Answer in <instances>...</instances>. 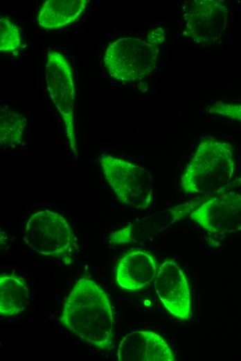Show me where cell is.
I'll return each mask as SVG.
<instances>
[{
	"label": "cell",
	"mask_w": 241,
	"mask_h": 361,
	"mask_svg": "<svg viewBox=\"0 0 241 361\" xmlns=\"http://www.w3.org/2000/svg\"><path fill=\"white\" fill-rule=\"evenodd\" d=\"M60 321L83 341L101 350H111L114 318L105 291L93 280H76L66 297Z\"/></svg>",
	"instance_id": "obj_1"
},
{
	"label": "cell",
	"mask_w": 241,
	"mask_h": 361,
	"mask_svg": "<svg viewBox=\"0 0 241 361\" xmlns=\"http://www.w3.org/2000/svg\"><path fill=\"white\" fill-rule=\"evenodd\" d=\"M235 166L231 144L213 137L204 138L182 174L181 187L187 193L224 191L232 180Z\"/></svg>",
	"instance_id": "obj_2"
},
{
	"label": "cell",
	"mask_w": 241,
	"mask_h": 361,
	"mask_svg": "<svg viewBox=\"0 0 241 361\" xmlns=\"http://www.w3.org/2000/svg\"><path fill=\"white\" fill-rule=\"evenodd\" d=\"M158 45L135 37H121L109 43L104 67L114 79L129 83L143 79L156 67Z\"/></svg>",
	"instance_id": "obj_3"
},
{
	"label": "cell",
	"mask_w": 241,
	"mask_h": 361,
	"mask_svg": "<svg viewBox=\"0 0 241 361\" xmlns=\"http://www.w3.org/2000/svg\"><path fill=\"white\" fill-rule=\"evenodd\" d=\"M98 162L105 178L120 202L141 210L151 205L153 180L148 170L107 154L100 155Z\"/></svg>",
	"instance_id": "obj_4"
},
{
	"label": "cell",
	"mask_w": 241,
	"mask_h": 361,
	"mask_svg": "<svg viewBox=\"0 0 241 361\" xmlns=\"http://www.w3.org/2000/svg\"><path fill=\"white\" fill-rule=\"evenodd\" d=\"M24 240L36 253L69 258L75 246L73 231L60 214L44 210L33 214L26 222Z\"/></svg>",
	"instance_id": "obj_5"
},
{
	"label": "cell",
	"mask_w": 241,
	"mask_h": 361,
	"mask_svg": "<svg viewBox=\"0 0 241 361\" xmlns=\"http://www.w3.org/2000/svg\"><path fill=\"white\" fill-rule=\"evenodd\" d=\"M73 75L70 63L62 53L56 51L48 53L45 67L48 93L64 121L70 147L78 157L74 132L75 87Z\"/></svg>",
	"instance_id": "obj_6"
},
{
	"label": "cell",
	"mask_w": 241,
	"mask_h": 361,
	"mask_svg": "<svg viewBox=\"0 0 241 361\" xmlns=\"http://www.w3.org/2000/svg\"><path fill=\"white\" fill-rule=\"evenodd\" d=\"M184 34L197 44H209L224 33L230 15L221 0H193L183 6Z\"/></svg>",
	"instance_id": "obj_7"
},
{
	"label": "cell",
	"mask_w": 241,
	"mask_h": 361,
	"mask_svg": "<svg viewBox=\"0 0 241 361\" xmlns=\"http://www.w3.org/2000/svg\"><path fill=\"white\" fill-rule=\"evenodd\" d=\"M190 219L209 233L226 235L241 230V194L222 191L200 203Z\"/></svg>",
	"instance_id": "obj_8"
},
{
	"label": "cell",
	"mask_w": 241,
	"mask_h": 361,
	"mask_svg": "<svg viewBox=\"0 0 241 361\" xmlns=\"http://www.w3.org/2000/svg\"><path fill=\"white\" fill-rule=\"evenodd\" d=\"M156 293L166 310L175 317L187 321L191 317V301L188 280L175 261L166 260L154 280Z\"/></svg>",
	"instance_id": "obj_9"
},
{
	"label": "cell",
	"mask_w": 241,
	"mask_h": 361,
	"mask_svg": "<svg viewBox=\"0 0 241 361\" xmlns=\"http://www.w3.org/2000/svg\"><path fill=\"white\" fill-rule=\"evenodd\" d=\"M119 361H174L168 343L152 331L136 330L121 339L117 351Z\"/></svg>",
	"instance_id": "obj_10"
},
{
	"label": "cell",
	"mask_w": 241,
	"mask_h": 361,
	"mask_svg": "<svg viewBox=\"0 0 241 361\" xmlns=\"http://www.w3.org/2000/svg\"><path fill=\"white\" fill-rule=\"evenodd\" d=\"M154 257L142 249H134L123 254L118 262L115 278L124 289L136 291L146 287L157 274Z\"/></svg>",
	"instance_id": "obj_11"
},
{
	"label": "cell",
	"mask_w": 241,
	"mask_h": 361,
	"mask_svg": "<svg viewBox=\"0 0 241 361\" xmlns=\"http://www.w3.org/2000/svg\"><path fill=\"white\" fill-rule=\"evenodd\" d=\"M87 0H48L40 6L36 17L38 25L55 29L75 22L87 7Z\"/></svg>",
	"instance_id": "obj_12"
},
{
	"label": "cell",
	"mask_w": 241,
	"mask_h": 361,
	"mask_svg": "<svg viewBox=\"0 0 241 361\" xmlns=\"http://www.w3.org/2000/svg\"><path fill=\"white\" fill-rule=\"evenodd\" d=\"M28 289L21 278L15 275L0 276V314L13 316L22 312L28 304Z\"/></svg>",
	"instance_id": "obj_13"
},
{
	"label": "cell",
	"mask_w": 241,
	"mask_h": 361,
	"mask_svg": "<svg viewBox=\"0 0 241 361\" xmlns=\"http://www.w3.org/2000/svg\"><path fill=\"white\" fill-rule=\"evenodd\" d=\"M26 119L22 114L9 108L0 109L1 146L13 147L19 144L24 135Z\"/></svg>",
	"instance_id": "obj_14"
},
{
	"label": "cell",
	"mask_w": 241,
	"mask_h": 361,
	"mask_svg": "<svg viewBox=\"0 0 241 361\" xmlns=\"http://www.w3.org/2000/svg\"><path fill=\"white\" fill-rule=\"evenodd\" d=\"M21 39L19 28L5 16L0 19V50L1 52H12L21 46Z\"/></svg>",
	"instance_id": "obj_15"
},
{
	"label": "cell",
	"mask_w": 241,
	"mask_h": 361,
	"mask_svg": "<svg viewBox=\"0 0 241 361\" xmlns=\"http://www.w3.org/2000/svg\"><path fill=\"white\" fill-rule=\"evenodd\" d=\"M207 111L234 119L241 124V103L217 101L208 106Z\"/></svg>",
	"instance_id": "obj_16"
},
{
	"label": "cell",
	"mask_w": 241,
	"mask_h": 361,
	"mask_svg": "<svg viewBox=\"0 0 241 361\" xmlns=\"http://www.w3.org/2000/svg\"><path fill=\"white\" fill-rule=\"evenodd\" d=\"M146 40L149 42L159 46L165 40V31L162 28L158 27L148 33Z\"/></svg>",
	"instance_id": "obj_17"
}]
</instances>
